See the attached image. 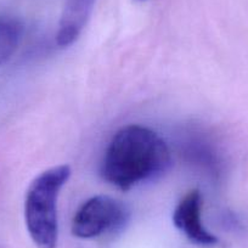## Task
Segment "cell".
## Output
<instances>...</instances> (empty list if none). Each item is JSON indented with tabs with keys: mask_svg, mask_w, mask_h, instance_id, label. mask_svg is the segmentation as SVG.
<instances>
[{
	"mask_svg": "<svg viewBox=\"0 0 248 248\" xmlns=\"http://www.w3.org/2000/svg\"><path fill=\"white\" fill-rule=\"evenodd\" d=\"M23 35V25L17 18L0 16V66L17 50Z\"/></svg>",
	"mask_w": 248,
	"mask_h": 248,
	"instance_id": "6",
	"label": "cell"
},
{
	"mask_svg": "<svg viewBox=\"0 0 248 248\" xmlns=\"http://www.w3.org/2000/svg\"><path fill=\"white\" fill-rule=\"evenodd\" d=\"M137 1H145V0H137Z\"/></svg>",
	"mask_w": 248,
	"mask_h": 248,
	"instance_id": "7",
	"label": "cell"
},
{
	"mask_svg": "<svg viewBox=\"0 0 248 248\" xmlns=\"http://www.w3.org/2000/svg\"><path fill=\"white\" fill-rule=\"evenodd\" d=\"M171 164L170 150L150 128L130 124L121 128L109 141L101 162L104 180L129 190L163 175Z\"/></svg>",
	"mask_w": 248,
	"mask_h": 248,
	"instance_id": "1",
	"label": "cell"
},
{
	"mask_svg": "<svg viewBox=\"0 0 248 248\" xmlns=\"http://www.w3.org/2000/svg\"><path fill=\"white\" fill-rule=\"evenodd\" d=\"M96 0H66L56 33L59 46L66 47L79 38L94 9Z\"/></svg>",
	"mask_w": 248,
	"mask_h": 248,
	"instance_id": "5",
	"label": "cell"
},
{
	"mask_svg": "<svg viewBox=\"0 0 248 248\" xmlns=\"http://www.w3.org/2000/svg\"><path fill=\"white\" fill-rule=\"evenodd\" d=\"M202 204L203 201L199 190L187 192L174 209L173 223L191 242L200 246H213L218 242V238L202 224Z\"/></svg>",
	"mask_w": 248,
	"mask_h": 248,
	"instance_id": "4",
	"label": "cell"
},
{
	"mask_svg": "<svg viewBox=\"0 0 248 248\" xmlns=\"http://www.w3.org/2000/svg\"><path fill=\"white\" fill-rule=\"evenodd\" d=\"M129 211L121 201L109 196H95L85 201L73 217L72 232L79 238H94L123 228Z\"/></svg>",
	"mask_w": 248,
	"mask_h": 248,
	"instance_id": "3",
	"label": "cell"
},
{
	"mask_svg": "<svg viewBox=\"0 0 248 248\" xmlns=\"http://www.w3.org/2000/svg\"><path fill=\"white\" fill-rule=\"evenodd\" d=\"M71 176L67 164L52 167L31 183L25 199L28 233L38 248H55L59 237L57 199Z\"/></svg>",
	"mask_w": 248,
	"mask_h": 248,
	"instance_id": "2",
	"label": "cell"
}]
</instances>
